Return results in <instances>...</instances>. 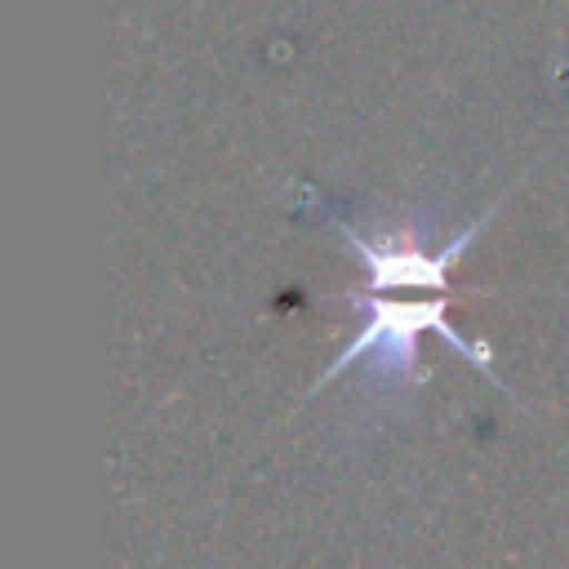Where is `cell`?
<instances>
[{
	"instance_id": "6da1fadb",
	"label": "cell",
	"mask_w": 569,
	"mask_h": 569,
	"mask_svg": "<svg viewBox=\"0 0 569 569\" xmlns=\"http://www.w3.org/2000/svg\"><path fill=\"white\" fill-rule=\"evenodd\" d=\"M338 298L347 307H360L365 320L347 338V347L329 360V369L311 382V396L360 365V400L373 405L382 413V422H391V409H405V400L418 387H427V369H422V338L427 333H436L449 351L467 356L498 391H507V382L493 369V347L485 338H462L449 325V293H422L418 302H396L391 293L342 289Z\"/></svg>"
}]
</instances>
